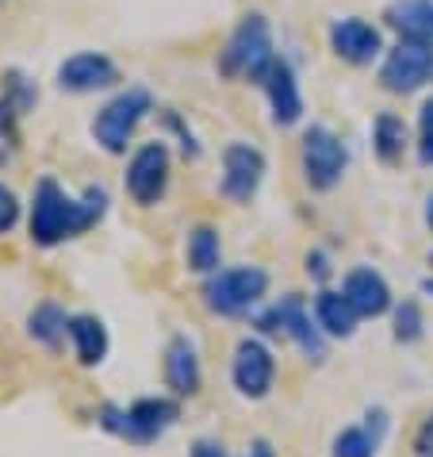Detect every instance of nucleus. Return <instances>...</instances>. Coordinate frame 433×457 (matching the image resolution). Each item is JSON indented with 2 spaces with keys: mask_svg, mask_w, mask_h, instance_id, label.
<instances>
[{
  "mask_svg": "<svg viewBox=\"0 0 433 457\" xmlns=\"http://www.w3.org/2000/svg\"><path fill=\"white\" fill-rule=\"evenodd\" d=\"M108 208L104 188H88L85 200H73L69 193H61L58 181L43 177L35 185V200H31V238L39 246H58L61 238H73L88 231Z\"/></svg>",
  "mask_w": 433,
  "mask_h": 457,
  "instance_id": "f257e3e1",
  "label": "nucleus"
},
{
  "mask_svg": "<svg viewBox=\"0 0 433 457\" xmlns=\"http://www.w3.org/2000/svg\"><path fill=\"white\" fill-rule=\"evenodd\" d=\"M273 58H276V50H273L269 20H265L261 12H249L231 31V39H226L223 54H219V70H223V78H231V81H246V78L261 81L265 70L273 66Z\"/></svg>",
  "mask_w": 433,
  "mask_h": 457,
  "instance_id": "f03ea898",
  "label": "nucleus"
},
{
  "mask_svg": "<svg viewBox=\"0 0 433 457\" xmlns=\"http://www.w3.org/2000/svg\"><path fill=\"white\" fill-rule=\"evenodd\" d=\"M150 108H154V96H150L146 88H127L116 100H108L93 123L96 143L104 146L108 154H123L127 143H131L138 131V123L150 116Z\"/></svg>",
  "mask_w": 433,
  "mask_h": 457,
  "instance_id": "7ed1b4c3",
  "label": "nucleus"
},
{
  "mask_svg": "<svg viewBox=\"0 0 433 457\" xmlns=\"http://www.w3.org/2000/svg\"><path fill=\"white\" fill-rule=\"evenodd\" d=\"M299 158H303V177H307V185L315 193H330L349 170V150L326 123L307 127Z\"/></svg>",
  "mask_w": 433,
  "mask_h": 457,
  "instance_id": "20e7f679",
  "label": "nucleus"
},
{
  "mask_svg": "<svg viewBox=\"0 0 433 457\" xmlns=\"http://www.w3.org/2000/svg\"><path fill=\"white\" fill-rule=\"evenodd\" d=\"M269 288V273L257 265H238V270H223L203 285V303L219 315H241L265 296Z\"/></svg>",
  "mask_w": 433,
  "mask_h": 457,
  "instance_id": "39448f33",
  "label": "nucleus"
},
{
  "mask_svg": "<svg viewBox=\"0 0 433 457\" xmlns=\"http://www.w3.org/2000/svg\"><path fill=\"white\" fill-rule=\"evenodd\" d=\"M173 423H176V403H173V400H158V396L138 400V403H131L127 411H116V408L104 411V427L116 430V435H123V438L138 442V446L154 442V438L165 435V430H169Z\"/></svg>",
  "mask_w": 433,
  "mask_h": 457,
  "instance_id": "423d86ee",
  "label": "nucleus"
},
{
  "mask_svg": "<svg viewBox=\"0 0 433 457\" xmlns=\"http://www.w3.org/2000/svg\"><path fill=\"white\" fill-rule=\"evenodd\" d=\"M169 173H173L169 146L161 138L158 143H146L143 150H135L131 166H127V193L135 196V204L154 208L165 196V188H169Z\"/></svg>",
  "mask_w": 433,
  "mask_h": 457,
  "instance_id": "0eeeda50",
  "label": "nucleus"
},
{
  "mask_svg": "<svg viewBox=\"0 0 433 457\" xmlns=\"http://www.w3.org/2000/svg\"><path fill=\"white\" fill-rule=\"evenodd\" d=\"M433 73V46L429 43H411V39H399V46L384 58V70H380V81H384L388 93H414L422 88Z\"/></svg>",
  "mask_w": 433,
  "mask_h": 457,
  "instance_id": "6e6552de",
  "label": "nucleus"
},
{
  "mask_svg": "<svg viewBox=\"0 0 433 457\" xmlns=\"http://www.w3.org/2000/svg\"><path fill=\"white\" fill-rule=\"evenodd\" d=\"M231 377H234V388H238L246 400L269 396L273 377H276V358H273V350L265 346L261 338H241L238 350H234Z\"/></svg>",
  "mask_w": 433,
  "mask_h": 457,
  "instance_id": "1a4fd4ad",
  "label": "nucleus"
},
{
  "mask_svg": "<svg viewBox=\"0 0 433 457\" xmlns=\"http://www.w3.org/2000/svg\"><path fill=\"white\" fill-rule=\"evenodd\" d=\"M261 181H265V154L257 146L231 143L223 150V196L246 204V200L257 196Z\"/></svg>",
  "mask_w": 433,
  "mask_h": 457,
  "instance_id": "9d476101",
  "label": "nucleus"
},
{
  "mask_svg": "<svg viewBox=\"0 0 433 457\" xmlns=\"http://www.w3.org/2000/svg\"><path fill=\"white\" fill-rule=\"evenodd\" d=\"M261 331H284L288 338H296V346L307 353V358H315V361L326 358L323 335L311 327V315H307V308H303L299 296H284L276 308L265 312L261 315Z\"/></svg>",
  "mask_w": 433,
  "mask_h": 457,
  "instance_id": "9b49d317",
  "label": "nucleus"
},
{
  "mask_svg": "<svg viewBox=\"0 0 433 457\" xmlns=\"http://www.w3.org/2000/svg\"><path fill=\"white\" fill-rule=\"evenodd\" d=\"M330 50L349 66H372L380 50H384V35H380L376 23L361 16H346L330 28Z\"/></svg>",
  "mask_w": 433,
  "mask_h": 457,
  "instance_id": "f8f14e48",
  "label": "nucleus"
},
{
  "mask_svg": "<svg viewBox=\"0 0 433 457\" xmlns=\"http://www.w3.org/2000/svg\"><path fill=\"white\" fill-rule=\"evenodd\" d=\"M119 81V66L100 50H81L58 66V88L61 93H96Z\"/></svg>",
  "mask_w": 433,
  "mask_h": 457,
  "instance_id": "ddd939ff",
  "label": "nucleus"
},
{
  "mask_svg": "<svg viewBox=\"0 0 433 457\" xmlns=\"http://www.w3.org/2000/svg\"><path fill=\"white\" fill-rule=\"evenodd\" d=\"M265 96H269V108H273V123L276 127H296L303 120V93H299V81L291 66L284 58H273V66L265 70Z\"/></svg>",
  "mask_w": 433,
  "mask_h": 457,
  "instance_id": "4468645a",
  "label": "nucleus"
},
{
  "mask_svg": "<svg viewBox=\"0 0 433 457\" xmlns=\"http://www.w3.org/2000/svg\"><path fill=\"white\" fill-rule=\"evenodd\" d=\"M165 380L176 396H196L200 392V380H203V370H200V358H196V346L188 342L184 335H176L165 350Z\"/></svg>",
  "mask_w": 433,
  "mask_h": 457,
  "instance_id": "2eb2a0df",
  "label": "nucleus"
},
{
  "mask_svg": "<svg viewBox=\"0 0 433 457\" xmlns=\"http://www.w3.org/2000/svg\"><path fill=\"white\" fill-rule=\"evenodd\" d=\"M341 292L356 308V315H368V320H376V315H384L391 308V288L376 270H353Z\"/></svg>",
  "mask_w": 433,
  "mask_h": 457,
  "instance_id": "dca6fc26",
  "label": "nucleus"
},
{
  "mask_svg": "<svg viewBox=\"0 0 433 457\" xmlns=\"http://www.w3.org/2000/svg\"><path fill=\"white\" fill-rule=\"evenodd\" d=\"M384 20L399 31V39L433 46V0H395Z\"/></svg>",
  "mask_w": 433,
  "mask_h": 457,
  "instance_id": "f3484780",
  "label": "nucleus"
},
{
  "mask_svg": "<svg viewBox=\"0 0 433 457\" xmlns=\"http://www.w3.org/2000/svg\"><path fill=\"white\" fill-rule=\"evenodd\" d=\"M384 435H388V415L372 411L368 415V423L341 430V435L334 438V457H376Z\"/></svg>",
  "mask_w": 433,
  "mask_h": 457,
  "instance_id": "a211bd4d",
  "label": "nucleus"
},
{
  "mask_svg": "<svg viewBox=\"0 0 433 457\" xmlns=\"http://www.w3.org/2000/svg\"><path fill=\"white\" fill-rule=\"evenodd\" d=\"M315 315H318V327L334 338H349L356 331V308L346 300V292H318L315 300Z\"/></svg>",
  "mask_w": 433,
  "mask_h": 457,
  "instance_id": "6ab92c4d",
  "label": "nucleus"
},
{
  "mask_svg": "<svg viewBox=\"0 0 433 457\" xmlns=\"http://www.w3.org/2000/svg\"><path fill=\"white\" fill-rule=\"evenodd\" d=\"M69 338H73V350H78V361L81 365H100L108 353V331L96 315H73L69 320Z\"/></svg>",
  "mask_w": 433,
  "mask_h": 457,
  "instance_id": "aec40b11",
  "label": "nucleus"
},
{
  "mask_svg": "<svg viewBox=\"0 0 433 457\" xmlns=\"http://www.w3.org/2000/svg\"><path fill=\"white\" fill-rule=\"evenodd\" d=\"M372 150H376V158L384 162V166H399L403 154H406V123L399 116H391V112L376 116V123H372Z\"/></svg>",
  "mask_w": 433,
  "mask_h": 457,
  "instance_id": "412c9836",
  "label": "nucleus"
},
{
  "mask_svg": "<svg viewBox=\"0 0 433 457\" xmlns=\"http://www.w3.org/2000/svg\"><path fill=\"white\" fill-rule=\"evenodd\" d=\"M219 253H223V243H219L215 227H196V231L188 235V265H192L196 273L219 270Z\"/></svg>",
  "mask_w": 433,
  "mask_h": 457,
  "instance_id": "4be33fe9",
  "label": "nucleus"
},
{
  "mask_svg": "<svg viewBox=\"0 0 433 457\" xmlns=\"http://www.w3.org/2000/svg\"><path fill=\"white\" fill-rule=\"evenodd\" d=\"M31 335L39 338V342H46V346H58L61 338H66V331H69V315L58 308V303H39V308L31 312Z\"/></svg>",
  "mask_w": 433,
  "mask_h": 457,
  "instance_id": "5701e85b",
  "label": "nucleus"
},
{
  "mask_svg": "<svg viewBox=\"0 0 433 457\" xmlns=\"http://www.w3.org/2000/svg\"><path fill=\"white\" fill-rule=\"evenodd\" d=\"M395 338H399V342L422 338V312H418V303L406 300L403 308L395 312Z\"/></svg>",
  "mask_w": 433,
  "mask_h": 457,
  "instance_id": "b1692460",
  "label": "nucleus"
},
{
  "mask_svg": "<svg viewBox=\"0 0 433 457\" xmlns=\"http://www.w3.org/2000/svg\"><path fill=\"white\" fill-rule=\"evenodd\" d=\"M418 158L422 166H433V100H426L422 123H418Z\"/></svg>",
  "mask_w": 433,
  "mask_h": 457,
  "instance_id": "393cba45",
  "label": "nucleus"
},
{
  "mask_svg": "<svg viewBox=\"0 0 433 457\" xmlns=\"http://www.w3.org/2000/svg\"><path fill=\"white\" fill-rule=\"evenodd\" d=\"M16 220H20V200H16V193H12L8 185H0V235L12 231Z\"/></svg>",
  "mask_w": 433,
  "mask_h": 457,
  "instance_id": "a878e982",
  "label": "nucleus"
},
{
  "mask_svg": "<svg viewBox=\"0 0 433 457\" xmlns=\"http://www.w3.org/2000/svg\"><path fill=\"white\" fill-rule=\"evenodd\" d=\"M414 446H418V453H422V457H433V419H426V427L418 430Z\"/></svg>",
  "mask_w": 433,
  "mask_h": 457,
  "instance_id": "bb28decb",
  "label": "nucleus"
},
{
  "mask_svg": "<svg viewBox=\"0 0 433 457\" xmlns=\"http://www.w3.org/2000/svg\"><path fill=\"white\" fill-rule=\"evenodd\" d=\"M192 457H226V450L219 446V442L203 438V442H196V446H192Z\"/></svg>",
  "mask_w": 433,
  "mask_h": 457,
  "instance_id": "cd10ccee",
  "label": "nucleus"
},
{
  "mask_svg": "<svg viewBox=\"0 0 433 457\" xmlns=\"http://www.w3.org/2000/svg\"><path fill=\"white\" fill-rule=\"evenodd\" d=\"M249 457H273V450H269V442H257V446L249 450Z\"/></svg>",
  "mask_w": 433,
  "mask_h": 457,
  "instance_id": "c85d7f7f",
  "label": "nucleus"
},
{
  "mask_svg": "<svg viewBox=\"0 0 433 457\" xmlns=\"http://www.w3.org/2000/svg\"><path fill=\"white\" fill-rule=\"evenodd\" d=\"M426 223H429V231H433V196L426 200Z\"/></svg>",
  "mask_w": 433,
  "mask_h": 457,
  "instance_id": "c756f323",
  "label": "nucleus"
},
{
  "mask_svg": "<svg viewBox=\"0 0 433 457\" xmlns=\"http://www.w3.org/2000/svg\"><path fill=\"white\" fill-rule=\"evenodd\" d=\"M422 288H426V292H433V281H426V285H422Z\"/></svg>",
  "mask_w": 433,
  "mask_h": 457,
  "instance_id": "7c9ffc66",
  "label": "nucleus"
}]
</instances>
